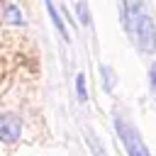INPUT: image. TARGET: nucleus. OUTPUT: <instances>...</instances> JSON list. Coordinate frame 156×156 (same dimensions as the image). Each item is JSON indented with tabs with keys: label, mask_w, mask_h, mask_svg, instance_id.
I'll use <instances>...</instances> for the list:
<instances>
[{
	"label": "nucleus",
	"mask_w": 156,
	"mask_h": 156,
	"mask_svg": "<svg viewBox=\"0 0 156 156\" xmlns=\"http://www.w3.org/2000/svg\"><path fill=\"white\" fill-rule=\"evenodd\" d=\"M122 22L132 32L139 51H144V54L156 51V24L149 15H144L141 2H122Z\"/></svg>",
	"instance_id": "1"
},
{
	"label": "nucleus",
	"mask_w": 156,
	"mask_h": 156,
	"mask_svg": "<svg viewBox=\"0 0 156 156\" xmlns=\"http://www.w3.org/2000/svg\"><path fill=\"white\" fill-rule=\"evenodd\" d=\"M115 129H117V136L122 139V144L127 146V154H129V156H149V149L144 146L139 132H136L132 124H127L119 115L115 117Z\"/></svg>",
	"instance_id": "2"
},
{
	"label": "nucleus",
	"mask_w": 156,
	"mask_h": 156,
	"mask_svg": "<svg viewBox=\"0 0 156 156\" xmlns=\"http://www.w3.org/2000/svg\"><path fill=\"white\" fill-rule=\"evenodd\" d=\"M22 134V122L15 115H0V141L12 144Z\"/></svg>",
	"instance_id": "3"
},
{
	"label": "nucleus",
	"mask_w": 156,
	"mask_h": 156,
	"mask_svg": "<svg viewBox=\"0 0 156 156\" xmlns=\"http://www.w3.org/2000/svg\"><path fill=\"white\" fill-rule=\"evenodd\" d=\"M2 12H5V20H7V22H12V24H24V15H22V10H20L17 5H5Z\"/></svg>",
	"instance_id": "4"
},
{
	"label": "nucleus",
	"mask_w": 156,
	"mask_h": 156,
	"mask_svg": "<svg viewBox=\"0 0 156 156\" xmlns=\"http://www.w3.org/2000/svg\"><path fill=\"white\" fill-rule=\"evenodd\" d=\"M46 10H49V15H51V20H54V27L61 32V37H63V39H68V32H66V24H63V20H61L58 10H56L51 2H46Z\"/></svg>",
	"instance_id": "5"
},
{
	"label": "nucleus",
	"mask_w": 156,
	"mask_h": 156,
	"mask_svg": "<svg viewBox=\"0 0 156 156\" xmlns=\"http://www.w3.org/2000/svg\"><path fill=\"white\" fill-rule=\"evenodd\" d=\"M100 73H102V85H105V90H112V85H115V73H112V68H110V66H100Z\"/></svg>",
	"instance_id": "6"
},
{
	"label": "nucleus",
	"mask_w": 156,
	"mask_h": 156,
	"mask_svg": "<svg viewBox=\"0 0 156 156\" xmlns=\"http://www.w3.org/2000/svg\"><path fill=\"white\" fill-rule=\"evenodd\" d=\"M76 93H78V100H88V88H85V76L83 73L76 76Z\"/></svg>",
	"instance_id": "7"
},
{
	"label": "nucleus",
	"mask_w": 156,
	"mask_h": 156,
	"mask_svg": "<svg viewBox=\"0 0 156 156\" xmlns=\"http://www.w3.org/2000/svg\"><path fill=\"white\" fill-rule=\"evenodd\" d=\"M73 10H76V15H80V22H83V24L88 27V24H90V15H88V5H85V2H78V5L73 7Z\"/></svg>",
	"instance_id": "8"
},
{
	"label": "nucleus",
	"mask_w": 156,
	"mask_h": 156,
	"mask_svg": "<svg viewBox=\"0 0 156 156\" xmlns=\"http://www.w3.org/2000/svg\"><path fill=\"white\" fill-rule=\"evenodd\" d=\"M88 144H90V149H93V154H95V156H105V149L95 141V136H93L90 132H88Z\"/></svg>",
	"instance_id": "9"
},
{
	"label": "nucleus",
	"mask_w": 156,
	"mask_h": 156,
	"mask_svg": "<svg viewBox=\"0 0 156 156\" xmlns=\"http://www.w3.org/2000/svg\"><path fill=\"white\" fill-rule=\"evenodd\" d=\"M149 83H151V90L156 93V61H154L151 68H149Z\"/></svg>",
	"instance_id": "10"
}]
</instances>
